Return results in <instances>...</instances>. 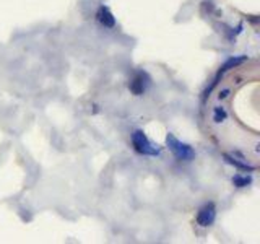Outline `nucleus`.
I'll return each mask as SVG.
<instances>
[{
	"instance_id": "1",
	"label": "nucleus",
	"mask_w": 260,
	"mask_h": 244,
	"mask_svg": "<svg viewBox=\"0 0 260 244\" xmlns=\"http://www.w3.org/2000/svg\"><path fill=\"white\" fill-rule=\"evenodd\" d=\"M132 147L138 155H143V156H160L161 155V148L148 139L146 134L143 131H140V129L138 131H133V134H132Z\"/></svg>"
},
{
	"instance_id": "2",
	"label": "nucleus",
	"mask_w": 260,
	"mask_h": 244,
	"mask_svg": "<svg viewBox=\"0 0 260 244\" xmlns=\"http://www.w3.org/2000/svg\"><path fill=\"white\" fill-rule=\"evenodd\" d=\"M166 145L169 151L173 153L179 161H192L195 158V151L189 143H184L179 139H176L173 134L166 135Z\"/></svg>"
},
{
	"instance_id": "3",
	"label": "nucleus",
	"mask_w": 260,
	"mask_h": 244,
	"mask_svg": "<svg viewBox=\"0 0 260 244\" xmlns=\"http://www.w3.org/2000/svg\"><path fill=\"white\" fill-rule=\"evenodd\" d=\"M215 218H217V207H215L213 202L205 204L197 213V223L203 228L212 226L215 223Z\"/></svg>"
},
{
	"instance_id": "4",
	"label": "nucleus",
	"mask_w": 260,
	"mask_h": 244,
	"mask_svg": "<svg viewBox=\"0 0 260 244\" xmlns=\"http://www.w3.org/2000/svg\"><path fill=\"white\" fill-rule=\"evenodd\" d=\"M150 87V77H148V75L145 73V72H138V73H135V77L132 78V82H130V85H129V88H130V91L135 96H142L145 91H146V88Z\"/></svg>"
},
{
	"instance_id": "5",
	"label": "nucleus",
	"mask_w": 260,
	"mask_h": 244,
	"mask_svg": "<svg viewBox=\"0 0 260 244\" xmlns=\"http://www.w3.org/2000/svg\"><path fill=\"white\" fill-rule=\"evenodd\" d=\"M96 20L99 21V25L104 28H114L116 26V17L113 15L108 7H99L98 12H96Z\"/></svg>"
},
{
	"instance_id": "6",
	"label": "nucleus",
	"mask_w": 260,
	"mask_h": 244,
	"mask_svg": "<svg viewBox=\"0 0 260 244\" xmlns=\"http://www.w3.org/2000/svg\"><path fill=\"white\" fill-rule=\"evenodd\" d=\"M223 158H225V161H226L228 165H231V166L237 168V170L250 171V173H252V171H255V168H254V166L244 161V158H242L241 155H237V153H233V155H223Z\"/></svg>"
},
{
	"instance_id": "7",
	"label": "nucleus",
	"mask_w": 260,
	"mask_h": 244,
	"mask_svg": "<svg viewBox=\"0 0 260 244\" xmlns=\"http://www.w3.org/2000/svg\"><path fill=\"white\" fill-rule=\"evenodd\" d=\"M247 60V57L246 56H241V57H231V59H228L226 62H225V65H223L221 68H220V72H218V75H217V78H220L223 73H225L226 70H229V68H234V67H237V65H241L242 62H246ZM217 85V80L213 82V85H212V88ZM210 88V90H212Z\"/></svg>"
},
{
	"instance_id": "8",
	"label": "nucleus",
	"mask_w": 260,
	"mask_h": 244,
	"mask_svg": "<svg viewBox=\"0 0 260 244\" xmlns=\"http://www.w3.org/2000/svg\"><path fill=\"white\" fill-rule=\"evenodd\" d=\"M233 184L236 187H247L252 184V178L250 176H242V174H236L233 178Z\"/></svg>"
},
{
	"instance_id": "9",
	"label": "nucleus",
	"mask_w": 260,
	"mask_h": 244,
	"mask_svg": "<svg viewBox=\"0 0 260 244\" xmlns=\"http://www.w3.org/2000/svg\"><path fill=\"white\" fill-rule=\"evenodd\" d=\"M226 117H228V112H226L225 108H223V106H217V108L213 109V120L217 122V124L223 122Z\"/></svg>"
},
{
	"instance_id": "10",
	"label": "nucleus",
	"mask_w": 260,
	"mask_h": 244,
	"mask_svg": "<svg viewBox=\"0 0 260 244\" xmlns=\"http://www.w3.org/2000/svg\"><path fill=\"white\" fill-rule=\"evenodd\" d=\"M228 95H229V90H223L221 93L218 95V98H220V100H225V98H228Z\"/></svg>"
}]
</instances>
